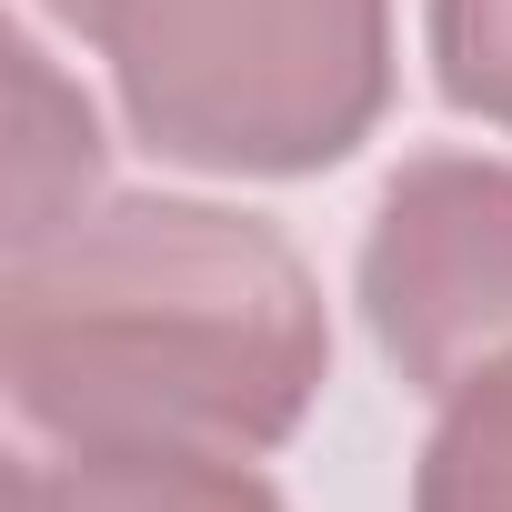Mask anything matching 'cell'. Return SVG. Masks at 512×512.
<instances>
[{
    "label": "cell",
    "instance_id": "6da1fadb",
    "mask_svg": "<svg viewBox=\"0 0 512 512\" xmlns=\"http://www.w3.org/2000/svg\"><path fill=\"white\" fill-rule=\"evenodd\" d=\"M0 372L21 422L61 452H282L332 382V322L312 262L272 221L131 191L11 251Z\"/></svg>",
    "mask_w": 512,
    "mask_h": 512
},
{
    "label": "cell",
    "instance_id": "7a4b0ae2",
    "mask_svg": "<svg viewBox=\"0 0 512 512\" xmlns=\"http://www.w3.org/2000/svg\"><path fill=\"white\" fill-rule=\"evenodd\" d=\"M131 131L221 181H312L392 111V0H41Z\"/></svg>",
    "mask_w": 512,
    "mask_h": 512
},
{
    "label": "cell",
    "instance_id": "3957f363",
    "mask_svg": "<svg viewBox=\"0 0 512 512\" xmlns=\"http://www.w3.org/2000/svg\"><path fill=\"white\" fill-rule=\"evenodd\" d=\"M352 292L382 362L432 402L512 362V161L482 151L402 161L372 201Z\"/></svg>",
    "mask_w": 512,
    "mask_h": 512
},
{
    "label": "cell",
    "instance_id": "277c9868",
    "mask_svg": "<svg viewBox=\"0 0 512 512\" xmlns=\"http://www.w3.org/2000/svg\"><path fill=\"white\" fill-rule=\"evenodd\" d=\"M21 512H292L251 452H191V442H91L21 472Z\"/></svg>",
    "mask_w": 512,
    "mask_h": 512
},
{
    "label": "cell",
    "instance_id": "5b68a950",
    "mask_svg": "<svg viewBox=\"0 0 512 512\" xmlns=\"http://www.w3.org/2000/svg\"><path fill=\"white\" fill-rule=\"evenodd\" d=\"M91 191H101V121L81 91H61L41 41L11 31V251L81 221Z\"/></svg>",
    "mask_w": 512,
    "mask_h": 512
},
{
    "label": "cell",
    "instance_id": "8992f818",
    "mask_svg": "<svg viewBox=\"0 0 512 512\" xmlns=\"http://www.w3.org/2000/svg\"><path fill=\"white\" fill-rule=\"evenodd\" d=\"M412 512H512V362L472 372L442 402L412 462Z\"/></svg>",
    "mask_w": 512,
    "mask_h": 512
},
{
    "label": "cell",
    "instance_id": "52a82bcc",
    "mask_svg": "<svg viewBox=\"0 0 512 512\" xmlns=\"http://www.w3.org/2000/svg\"><path fill=\"white\" fill-rule=\"evenodd\" d=\"M422 51L462 121L512 131V0H422Z\"/></svg>",
    "mask_w": 512,
    "mask_h": 512
}]
</instances>
